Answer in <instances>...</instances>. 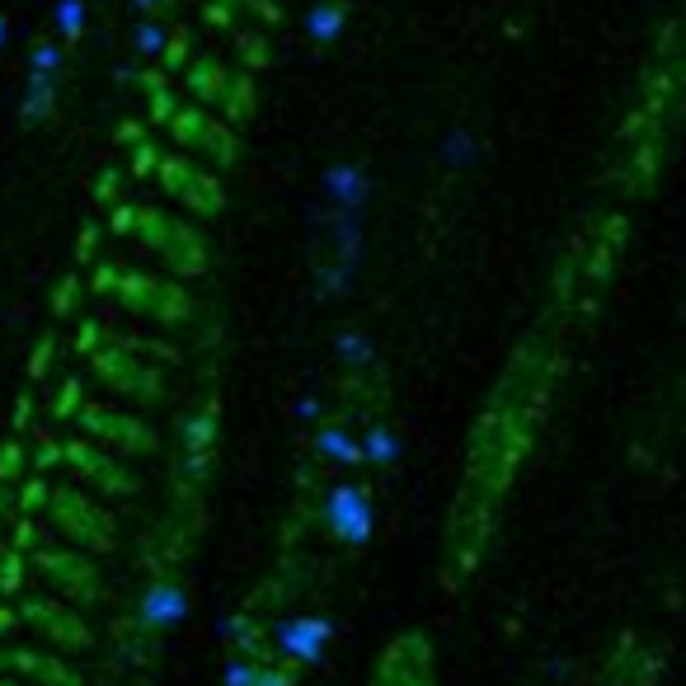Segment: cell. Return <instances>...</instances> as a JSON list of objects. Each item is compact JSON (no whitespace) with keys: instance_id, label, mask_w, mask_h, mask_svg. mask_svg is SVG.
<instances>
[{"instance_id":"1","label":"cell","mask_w":686,"mask_h":686,"mask_svg":"<svg viewBox=\"0 0 686 686\" xmlns=\"http://www.w3.org/2000/svg\"><path fill=\"white\" fill-rule=\"evenodd\" d=\"M555 353L545 339H526L518 358L508 362L503 381L489 395L480 424L470 433V461L466 480L447 513V541H443V588H461L480 569V559L494 541L499 508L513 489L526 451L536 443L545 400H551Z\"/></svg>"},{"instance_id":"2","label":"cell","mask_w":686,"mask_h":686,"mask_svg":"<svg viewBox=\"0 0 686 686\" xmlns=\"http://www.w3.org/2000/svg\"><path fill=\"white\" fill-rule=\"evenodd\" d=\"M137 240H142L174 277H203L213 269V244H207V236L193 221L170 217L165 207H155V203L137 207Z\"/></svg>"},{"instance_id":"3","label":"cell","mask_w":686,"mask_h":686,"mask_svg":"<svg viewBox=\"0 0 686 686\" xmlns=\"http://www.w3.org/2000/svg\"><path fill=\"white\" fill-rule=\"evenodd\" d=\"M47 518H52V526H57V532L72 541L76 551H85V555H104V551H113V545H118L113 518L104 513V508H99L90 494H80V489H52Z\"/></svg>"},{"instance_id":"4","label":"cell","mask_w":686,"mask_h":686,"mask_svg":"<svg viewBox=\"0 0 686 686\" xmlns=\"http://www.w3.org/2000/svg\"><path fill=\"white\" fill-rule=\"evenodd\" d=\"M118 302L132 315H142V320H155V325L193 320V296L179 287V277L137 273L132 263H128V273H122V283H118Z\"/></svg>"},{"instance_id":"5","label":"cell","mask_w":686,"mask_h":686,"mask_svg":"<svg viewBox=\"0 0 686 686\" xmlns=\"http://www.w3.org/2000/svg\"><path fill=\"white\" fill-rule=\"evenodd\" d=\"M29 565L39 569L43 584L57 588L66 602H99L104 574L90 555L76 551V545H39V551L29 555Z\"/></svg>"},{"instance_id":"6","label":"cell","mask_w":686,"mask_h":686,"mask_svg":"<svg viewBox=\"0 0 686 686\" xmlns=\"http://www.w3.org/2000/svg\"><path fill=\"white\" fill-rule=\"evenodd\" d=\"M90 362H95V377L109 385L113 395L137 400V404H161L165 377H161V367H151L142 353H132V348H122V344H104Z\"/></svg>"},{"instance_id":"7","label":"cell","mask_w":686,"mask_h":686,"mask_svg":"<svg viewBox=\"0 0 686 686\" xmlns=\"http://www.w3.org/2000/svg\"><path fill=\"white\" fill-rule=\"evenodd\" d=\"M155 179H161V188L193 217H217L226 207L221 179L213 170H203L193 155H165L161 170H155Z\"/></svg>"},{"instance_id":"8","label":"cell","mask_w":686,"mask_h":686,"mask_svg":"<svg viewBox=\"0 0 686 686\" xmlns=\"http://www.w3.org/2000/svg\"><path fill=\"white\" fill-rule=\"evenodd\" d=\"M367 686H437V658L424 630H404L385 644Z\"/></svg>"},{"instance_id":"9","label":"cell","mask_w":686,"mask_h":686,"mask_svg":"<svg viewBox=\"0 0 686 686\" xmlns=\"http://www.w3.org/2000/svg\"><path fill=\"white\" fill-rule=\"evenodd\" d=\"M170 137L184 151L213 155L217 165L240 161V137L231 132V122L217 118L213 109H203V104H179V113H174V122H170Z\"/></svg>"},{"instance_id":"10","label":"cell","mask_w":686,"mask_h":686,"mask_svg":"<svg viewBox=\"0 0 686 686\" xmlns=\"http://www.w3.org/2000/svg\"><path fill=\"white\" fill-rule=\"evenodd\" d=\"M76 424L90 433V443L109 447L118 456H146V451L161 447V437H155V428H146V418L109 410V404H85L76 414Z\"/></svg>"},{"instance_id":"11","label":"cell","mask_w":686,"mask_h":686,"mask_svg":"<svg viewBox=\"0 0 686 686\" xmlns=\"http://www.w3.org/2000/svg\"><path fill=\"white\" fill-rule=\"evenodd\" d=\"M62 451H66V466H72L76 480L95 484L99 494H109V499H132L137 494V475L122 466L118 451L99 447V443H85V437H66Z\"/></svg>"},{"instance_id":"12","label":"cell","mask_w":686,"mask_h":686,"mask_svg":"<svg viewBox=\"0 0 686 686\" xmlns=\"http://www.w3.org/2000/svg\"><path fill=\"white\" fill-rule=\"evenodd\" d=\"M20 621L33 625L39 635H47V644L66 649V654H85V649H95V630L85 625L80 611H72L62 597H24Z\"/></svg>"},{"instance_id":"13","label":"cell","mask_w":686,"mask_h":686,"mask_svg":"<svg viewBox=\"0 0 686 686\" xmlns=\"http://www.w3.org/2000/svg\"><path fill=\"white\" fill-rule=\"evenodd\" d=\"M325 526L334 532V541L344 545H367L377 526V508L372 494L362 484H334L325 494Z\"/></svg>"},{"instance_id":"14","label":"cell","mask_w":686,"mask_h":686,"mask_svg":"<svg viewBox=\"0 0 686 686\" xmlns=\"http://www.w3.org/2000/svg\"><path fill=\"white\" fill-rule=\"evenodd\" d=\"M188 607H193V597L179 578H155L142 592V602H137V621H142L151 635H165V630H179L188 621Z\"/></svg>"},{"instance_id":"15","label":"cell","mask_w":686,"mask_h":686,"mask_svg":"<svg viewBox=\"0 0 686 686\" xmlns=\"http://www.w3.org/2000/svg\"><path fill=\"white\" fill-rule=\"evenodd\" d=\"M6 667L20 673V682L29 686H85V677L76 673L62 654H43V649H6Z\"/></svg>"},{"instance_id":"16","label":"cell","mask_w":686,"mask_h":686,"mask_svg":"<svg viewBox=\"0 0 686 686\" xmlns=\"http://www.w3.org/2000/svg\"><path fill=\"white\" fill-rule=\"evenodd\" d=\"M329 635L334 625L325 621V616H292V621L277 630V649L287 654V663H320L325 649H329Z\"/></svg>"},{"instance_id":"17","label":"cell","mask_w":686,"mask_h":686,"mask_svg":"<svg viewBox=\"0 0 686 686\" xmlns=\"http://www.w3.org/2000/svg\"><path fill=\"white\" fill-rule=\"evenodd\" d=\"M184 85H188V95L193 104H203V109H213L221 113L226 109V99H231V66H226L221 57H193L184 66Z\"/></svg>"},{"instance_id":"18","label":"cell","mask_w":686,"mask_h":686,"mask_svg":"<svg viewBox=\"0 0 686 686\" xmlns=\"http://www.w3.org/2000/svg\"><path fill=\"white\" fill-rule=\"evenodd\" d=\"M325 198L329 207H344V213H362L367 198H372V174H367V165L358 161H344V165H329L325 170Z\"/></svg>"},{"instance_id":"19","label":"cell","mask_w":686,"mask_h":686,"mask_svg":"<svg viewBox=\"0 0 686 686\" xmlns=\"http://www.w3.org/2000/svg\"><path fill=\"white\" fill-rule=\"evenodd\" d=\"M213 443H217V400H207L198 414L184 418V456H188V470H193V466L207 470V461H213Z\"/></svg>"},{"instance_id":"20","label":"cell","mask_w":686,"mask_h":686,"mask_svg":"<svg viewBox=\"0 0 686 686\" xmlns=\"http://www.w3.org/2000/svg\"><path fill=\"white\" fill-rule=\"evenodd\" d=\"M52 104H57V76L29 72V80H24V104H20V113H24L29 128H33V122H43V118L52 113Z\"/></svg>"},{"instance_id":"21","label":"cell","mask_w":686,"mask_h":686,"mask_svg":"<svg viewBox=\"0 0 686 686\" xmlns=\"http://www.w3.org/2000/svg\"><path fill=\"white\" fill-rule=\"evenodd\" d=\"M344 24H348V6H344V0H320V6L306 14V33H311V39L320 43V47L339 39Z\"/></svg>"},{"instance_id":"22","label":"cell","mask_w":686,"mask_h":686,"mask_svg":"<svg viewBox=\"0 0 686 686\" xmlns=\"http://www.w3.org/2000/svg\"><path fill=\"white\" fill-rule=\"evenodd\" d=\"M315 447H320L329 461H339V466H358L362 461V443H358V437H348L339 424H325L320 437H315Z\"/></svg>"},{"instance_id":"23","label":"cell","mask_w":686,"mask_h":686,"mask_svg":"<svg viewBox=\"0 0 686 686\" xmlns=\"http://www.w3.org/2000/svg\"><path fill=\"white\" fill-rule=\"evenodd\" d=\"M250 113H254V72H244L240 66V72H231V99H226L221 118L236 128V122H244Z\"/></svg>"},{"instance_id":"24","label":"cell","mask_w":686,"mask_h":686,"mask_svg":"<svg viewBox=\"0 0 686 686\" xmlns=\"http://www.w3.org/2000/svg\"><path fill=\"white\" fill-rule=\"evenodd\" d=\"M395 451H400V443H395V433L385 428V424H372V428L362 433V461L395 466Z\"/></svg>"},{"instance_id":"25","label":"cell","mask_w":686,"mask_h":686,"mask_svg":"<svg viewBox=\"0 0 686 686\" xmlns=\"http://www.w3.org/2000/svg\"><path fill=\"white\" fill-rule=\"evenodd\" d=\"M151 95V104H146V122L151 128H170L174 122V113H179V95H174V85L165 80V85H155V90H146Z\"/></svg>"},{"instance_id":"26","label":"cell","mask_w":686,"mask_h":686,"mask_svg":"<svg viewBox=\"0 0 686 686\" xmlns=\"http://www.w3.org/2000/svg\"><path fill=\"white\" fill-rule=\"evenodd\" d=\"M24 565L29 555L14 551V545H0V597H14L24 588Z\"/></svg>"},{"instance_id":"27","label":"cell","mask_w":686,"mask_h":686,"mask_svg":"<svg viewBox=\"0 0 686 686\" xmlns=\"http://www.w3.org/2000/svg\"><path fill=\"white\" fill-rule=\"evenodd\" d=\"M24 466H29L24 443L20 437H6V443H0V484H14L24 475Z\"/></svg>"},{"instance_id":"28","label":"cell","mask_w":686,"mask_h":686,"mask_svg":"<svg viewBox=\"0 0 686 686\" xmlns=\"http://www.w3.org/2000/svg\"><path fill=\"white\" fill-rule=\"evenodd\" d=\"M193 62V47H188V33L184 29H174L170 39H165V52H161V72H184V66Z\"/></svg>"},{"instance_id":"29","label":"cell","mask_w":686,"mask_h":686,"mask_svg":"<svg viewBox=\"0 0 686 686\" xmlns=\"http://www.w3.org/2000/svg\"><path fill=\"white\" fill-rule=\"evenodd\" d=\"M161 161H165V151H161V146H155L151 137H146V142H137V146H132L128 174H132V179H146V174H155V170H161Z\"/></svg>"},{"instance_id":"30","label":"cell","mask_w":686,"mask_h":686,"mask_svg":"<svg viewBox=\"0 0 686 686\" xmlns=\"http://www.w3.org/2000/svg\"><path fill=\"white\" fill-rule=\"evenodd\" d=\"M47 503H52V484L43 480V475H33V480H24V494H20V518L47 513Z\"/></svg>"},{"instance_id":"31","label":"cell","mask_w":686,"mask_h":686,"mask_svg":"<svg viewBox=\"0 0 686 686\" xmlns=\"http://www.w3.org/2000/svg\"><path fill=\"white\" fill-rule=\"evenodd\" d=\"M80 410H85V385H80V377L62 381V395L52 400V418H76Z\"/></svg>"},{"instance_id":"32","label":"cell","mask_w":686,"mask_h":686,"mask_svg":"<svg viewBox=\"0 0 686 686\" xmlns=\"http://www.w3.org/2000/svg\"><path fill=\"white\" fill-rule=\"evenodd\" d=\"M29 461H33V470H39V475H47L52 466H66V451H62V443H57V437L39 428V447H33V456H29Z\"/></svg>"},{"instance_id":"33","label":"cell","mask_w":686,"mask_h":686,"mask_svg":"<svg viewBox=\"0 0 686 686\" xmlns=\"http://www.w3.org/2000/svg\"><path fill=\"white\" fill-rule=\"evenodd\" d=\"M475 151H480V146H475V137L461 128V132H451L447 142H443V161H447V165H461V170H466V165H475Z\"/></svg>"},{"instance_id":"34","label":"cell","mask_w":686,"mask_h":686,"mask_svg":"<svg viewBox=\"0 0 686 686\" xmlns=\"http://www.w3.org/2000/svg\"><path fill=\"white\" fill-rule=\"evenodd\" d=\"M80 29H85V6H80V0H57V33H62V39L76 43Z\"/></svg>"},{"instance_id":"35","label":"cell","mask_w":686,"mask_h":686,"mask_svg":"<svg viewBox=\"0 0 686 686\" xmlns=\"http://www.w3.org/2000/svg\"><path fill=\"white\" fill-rule=\"evenodd\" d=\"M52 353H57V334L43 329V334H39V344H33V358H29V381H43V377H47Z\"/></svg>"},{"instance_id":"36","label":"cell","mask_w":686,"mask_h":686,"mask_svg":"<svg viewBox=\"0 0 686 686\" xmlns=\"http://www.w3.org/2000/svg\"><path fill=\"white\" fill-rule=\"evenodd\" d=\"M165 39H170V29L165 24H137V33H132V43H137V52H142V57H161L165 52Z\"/></svg>"},{"instance_id":"37","label":"cell","mask_w":686,"mask_h":686,"mask_svg":"<svg viewBox=\"0 0 686 686\" xmlns=\"http://www.w3.org/2000/svg\"><path fill=\"white\" fill-rule=\"evenodd\" d=\"M339 358H344L348 367H367L377 353H372V344H367L362 334H339Z\"/></svg>"},{"instance_id":"38","label":"cell","mask_w":686,"mask_h":686,"mask_svg":"<svg viewBox=\"0 0 686 686\" xmlns=\"http://www.w3.org/2000/svg\"><path fill=\"white\" fill-rule=\"evenodd\" d=\"M29 72H39V76H57L62 72V52L57 43H39L29 52Z\"/></svg>"},{"instance_id":"39","label":"cell","mask_w":686,"mask_h":686,"mask_svg":"<svg viewBox=\"0 0 686 686\" xmlns=\"http://www.w3.org/2000/svg\"><path fill=\"white\" fill-rule=\"evenodd\" d=\"M76 292H80V269H72V273H66L62 283H57V292H52V311H57V315H72V311H76Z\"/></svg>"},{"instance_id":"40","label":"cell","mask_w":686,"mask_h":686,"mask_svg":"<svg viewBox=\"0 0 686 686\" xmlns=\"http://www.w3.org/2000/svg\"><path fill=\"white\" fill-rule=\"evenodd\" d=\"M95 203H122V170L118 165H109V170H104L99 174V179H95Z\"/></svg>"},{"instance_id":"41","label":"cell","mask_w":686,"mask_h":686,"mask_svg":"<svg viewBox=\"0 0 686 686\" xmlns=\"http://www.w3.org/2000/svg\"><path fill=\"white\" fill-rule=\"evenodd\" d=\"M240 57H244V72H259V66H269V47H263L259 33H240Z\"/></svg>"},{"instance_id":"42","label":"cell","mask_w":686,"mask_h":686,"mask_svg":"<svg viewBox=\"0 0 686 686\" xmlns=\"http://www.w3.org/2000/svg\"><path fill=\"white\" fill-rule=\"evenodd\" d=\"M122 273H128V263H95V277H90V287H95V292H118Z\"/></svg>"},{"instance_id":"43","label":"cell","mask_w":686,"mask_h":686,"mask_svg":"<svg viewBox=\"0 0 686 686\" xmlns=\"http://www.w3.org/2000/svg\"><path fill=\"white\" fill-rule=\"evenodd\" d=\"M95 250H99V226L85 221V226H80V240H76V269L95 263Z\"/></svg>"},{"instance_id":"44","label":"cell","mask_w":686,"mask_h":686,"mask_svg":"<svg viewBox=\"0 0 686 686\" xmlns=\"http://www.w3.org/2000/svg\"><path fill=\"white\" fill-rule=\"evenodd\" d=\"M109 231H113V236H137V207H132V203H113Z\"/></svg>"},{"instance_id":"45","label":"cell","mask_w":686,"mask_h":686,"mask_svg":"<svg viewBox=\"0 0 686 686\" xmlns=\"http://www.w3.org/2000/svg\"><path fill=\"white\" fill-rule=\"evenodd\" d=\"M99 339H104V329H99L95 320H85V325H80V334H76V353L95 358V353H99Z\"/></svg>"},{"instance_id":"46","label":"cell","mask_w":686,"mask_h":686,"mask_svg":"<svg viewBox=\"0 0 686 686\" xmlns=\"http://www.w3.org/2000/svg\"><path fill=\"white\" fill-rule=\"evenodd\" d=\"M207 20L221 24V29H236V10H231V6H221V0H213V6H207Z\"/></svg>"},{"instance_id":"47","label":"cell","mask_w":686,"mask_h":686,"mask_svg":"<svg viewBox=\"0 0 686 686\" xmlns=\"http://www.w3.org/2000/svg\"><path fill=\"white\" fill-rule=\"evenodd\" d=\"M118 142H122V146H137V142H146L142 122H122V128H118Z\"/></svg>"},{"instance_id":"48","label":"cell","mask_w":686,"mask_h":686,"mask_svg":"<svg viewBox=\"0 0 686 686\" xmlns=\"http://www.w3.org/2000/svg\"><path fill=\"white\" fill-rule=\"evenodd\" d=\"M33 424V395H20V404H14V428H29Z\"/></svg>"},{"instance_id":"49","label":"cell","mask_w":686,"mask_h":686,"mask_svg":"<svg viewBox=\"0 0 686 686\" xmlns=\"http://www.w3.org/2000/svg\"><path fill=\"white\" fill-rule=\"evenodd\" d=\"M14 625H20V607H6V602H0V640H6Z\"/></svg>"},{"instance_id":"50","label":"cell","mask_w":686,"mask_h":686,"mask_svg":"<svg viewBox=\"0 0 686 686\" xmlns=\"http://www.w3.org/2000/svg\"><path fill=\"white\" fill-rule=\"evenodd\" d=\"M132 6L142 10V14H151V10H165V0H132Z\"/></svg>"},{"instance_id":"51","label":"cell","mask_w":686,"mask_h":686,"mask_svg":"<svg viewBox=\"0 0 686 686\" xmlns=\"http://www.w3.org/2000/svg\"><path fill=\"white\" fill-rule=\"evenodd\" d=\"M10 39V24H6V14H0V43H6Z\"/></svg>"},{"instance_id":"52","label":"cell","mask_w":686,"mask_h":686,"mask_svg":"<svg viewBox=\"0 0 686 686\" xmlns=\"http://www.w3.org/2000/svg\"><path fill=\"white\" fill-rule=\"evenodd\" d=\"M0 677H6V644H0Z\"/></svg>"},{"instance_id":"53","label":"cell","mask_w":686,"mask_h":686,"mask_svg":"<svg viewBox=\"0 0 686 686\" xmlns=\"http://www.w3.org/2000/svg\"><path fill=\"white\" fill-rule=\"evenodd\" d=\"M0 508H6V484H0Z\"/></svg>"},{"instance_id":"54","label":"cell","mask_w":686,"mask_h":686,"mask_svg":"<svg viewBox=\"0 0 686 686\" xmlns=\"http://www.w3.org/2000/svg\"><path fill=\"white\" fill-rule=\"evenodd\" d=\"M0 686H29V682H0Z\"/></svg>"},{"instance_id":"55","label":"cell","mask_w":686,"mask_h":686,"mask_svg":"<svg viewBox=\"0 0 686 686\" xmlns=\"http://www.w3.org/2000/svg\"><path fill=\"white\" fill-rule=\"evenodd\" d=\"M0 545H6V541H0Z\"/></svg>"}]
</instances>
